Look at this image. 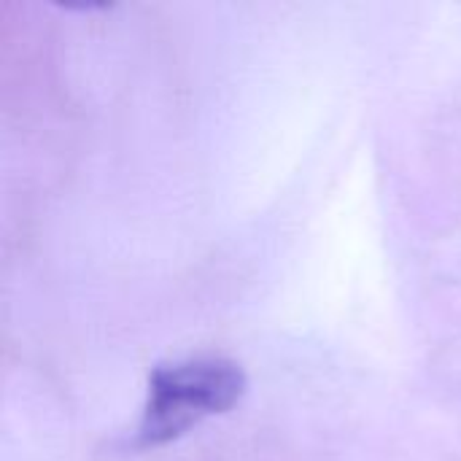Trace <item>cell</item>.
<instances>
[{
    "label": "cell",
    "instance_id": "cell-1",
    "mask_svg": "<svg viewBox=\"0 0 461 461\" xmlns=\"http://www.w3.org/2000/svg\"><path fill=\"white\" fill-rule=\"evenodd\" d=\"M243 392V370L224 359H189L157 367L149 381V405L132 448H157L181 438L200 419L230 411Z\"/></svg>",
    "mask_w": 461,
    "mask_h": 461
}]
</instances>
